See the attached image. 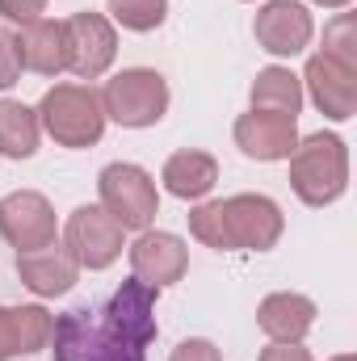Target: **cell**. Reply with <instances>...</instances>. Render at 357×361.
<instances>
[{"instance_id": "cell-1", "label": "cell", "mask_w": 357, "mask_h": 361, "mask_svg": "<svg viewBox=\"0 0 357 361\" xmlns=\"http://www.w3.org/2000/svg\"><path fill=\"white\" fill-rule=\"evenodd\" d=\"M282 231V206L265 193H231L189 210V235L214 252H269Z\"/></svg>"}, {"instance_id": "cell-2", "label": "cell", "mask_w": 357, "mask_h": 361, "mask_svg": "<svg viewBox=\"0 0 357 361\" xmlns=\"http://www.w3.org/2000/svg\"><path fill=\"white\" fill-rule=\"evenodd\" d=\"M290 189L303 206L324 210L345 197L349 189V147L332 130H315L294 143L290 152Z\"/></svg>"}, {"instance_id": "cell-3", "label": "cell", "mask_w": 357, "mask_h": 361, "mask_svg": "<svg viewBox=\"0 0 357 361\" xmlns=\"http://www.w3.org/2000/svg\"><path fill=\"white\" fill-rule=\"evenodd\" d=\"M34 114H38V126L68 152L97 147L105 135V122H109L101 109V92L85 80H68V85L47 89Z\"/></svg>"}, {"instance_id": "cell-4", "label": "cell", "mask_w": 357, "mask_h": 361, "mask_svg": "<svg viewBox=\"0 0 357 361\" xmlns=\"http://www.w3.org/2000/svg\"><path fill=\"white\" fill-rule=\"evenodd\" d=\"M101 109L126 130H147L169 114V80L156 68H122L101 89Z\"/></svg>"}, {"instance_id": "cell-5", "label": "cell", "mask_w": 357, "mask_h": 361, "mask_svg": "<svg viewBox=\"0 0 357 361\" xmlns=\"http://www.w3.org/2000/svg\"><path fill=\"white\" fill-rule=\"evenodd\" d=\"M97 193H101V210L122 227V231H147L160 214V193H156V180L147 169L131 164V160H118V164H105L101 177H97Z\"/></svg>"}, {"instance_id": "cell-6", "label": "cell", "mask_w": 357, "mask_h": 361, "mask_svg": "<svg viewBox=\"0 0 357 361\" xmlns=\"http://www.w3.org/2000/svg\"><path fill=\"white\" fill-rule=\"evenodd\" d=\"M122 235L126 231L101 206H76L68 214V223H63V248H68V257L89 273L109 269L122 257V248H126Z\"/></svg>"}, {"instance_id": "cell-7", "label": "cell", "mask_w": 357, "mask_h": 361, "mask_svg": "<svg viewBox=\"0 0 357 361\" xmlns=\"http://www.w3.org/2000/svg\"><path fill=\"white\" fill-rule=\"evenodd\" d=\"M0 235H4V244L17 248V252H38V248L59 244L55 206H51L42 193H34V189L4 193V197H0Z\"/></svg>"}, {"instance_id": "cell-8", "label": "cell", "mask_w": 357, "mask_h": 361, "mask_svg": "<svg viewBox=\"0 0 357 361\" xmlns=\"http://www.w3.org/2000/svg\"><path fill=\"white\" fill-rule=\"evenodd\" d=\"M68 72L76 80H101L118 55V30L105 13H72L68 21Z\"/></svg>"}, {"instance_id": "cell-9", "label": "cell", "mask_w": 357, "mask_h": 361, "mask_svg": "<svg viewBox=\"0 0 357 361\" xmlns=\"http://www.w3.org/2000/svg\"><path fill=\"white\" fill-rule=\"evenodd\" d=\"M156 298H160V290L147 286V281H139L131 273L109 294V302L97 311V324L105 332H118V336H126V341H135V345L147 349L156 341V332H160V324H156Z\"/></svg>"}, {"instance_id": "cell-10", "label": "cell", "mask_w": 357, "mask_h": 361, "mask_svg": "<svg viewBox=\"0 0 357 361\" xmlns=\"http://www.w3.org/2000/svg\"><path fill=\"white\" fill-rule=\"evenodd\" d=\"M253 34H257V47L269 51L273 59H294L311 47L315 21H311L307 4H298V0H265L257 8Z\"/></svg>"}, {"instance_id": "cell-11", "label": "cell", "mask_w": 357, "mask_h": 361, "mask_svg": "<svg viewBox=\"0 0 357 361\" xmlns=\"http://www.w3.org/2000/svg\"><path fill=\"white\" fill-rule=\"evenodd\" d=\"M231 135H236V147L248 160L277 164V160H290V152L298 143V118H286V114H273V109H248V114L236 118Z\"/></svg>"}, {"instance_id": "cell-12", "label": "cell", "mask_w": 357, "mask_h": 361, "mask_svg": "<svg viewBox=\"0 0 357 361\" xmlns=\"http://www.w3.org/2000/svg\"><path fill=\"white\" fill-rule=\"evenodd\" d=\"M303 85L311 92L315 109L332 122H349L357 114V68H345L337 59H328L324 51H315L307 59V72H303Z\"/></svg>"}, {"instance_id": "cell-13", "label": "cell", "mask_w": 357, "mask_h": 361, "mask_svg": "<svg viewBox=\"0 0 357 361\" xmlns=\"http://www.w3.org/2000/svg\"><path fill=\"white\" fill-rule=\"evenodd\" d=\"M131 273L156 290L177 286L181 277L189 273V248L185 240L173 231H139V240L131 244Z\"/></svg>"}, {"instance_id": "cell-14", "label": "cell", "mask_w": 357, "mask_h": 361, "mask_svg": "<svg viewBox=\"0 0 357 361\" xmlns=\"http://www.w3.org/2000/svg\"><path fill=\"white\" fill-rule=\"evenodd\" d=\"M13 38H17L21 72H34V76H63L68 72V25L63 21L34 17Z\"/></svg>"}, {"instance_id": "cell-15", "label": "cell", "mask_w": 357, "mask_h": 361, "mask_svg": "<svg viewBox=\"0 0 357 361\" xmlns=\"http://www.w3.org/2000/svg\"><path fill=\"white\" fill-rule=\"evenodd\" d=\"M315 302L307 294H294V290H277L265 294L261 307H257V328L265 332L273 345H303V336L315 328Z\"/></svg>"}, {"instance_id": "cell-16", "label": "cell", "mask_w": 357, "mask_h": 361, "mask_svg": "<svg viewBox=\"0 0 357 361\" xmlns=\"http://www.w3.org/2000/svg\"><path fill=\"white\" fill-rule=\"evenodd\" d=\"M17 277L30 294L59 298L80 281V265L68 257L63 244H51V248H38V252H17Z\"/></svg>"}, {"instance_id": "cell-17", "label": "cell", "mask_w": 357, "mask_h": 361, "mask_svg": "<svg viewBox=\"0 0 357 361\" xmlns=\"http://www.w3.org/2000/svg\"><path fill=\"white\" fill-rule=\"evenodd\" d=\"M51 311L38 302L25 307H0V361L42 353L51 341Z\"/></svg>"}, {"instance_id": "cell-18", "label": "cell", "mask_w": 357, "mask_h": 361, "mask_svg": "<svg viewBox=\"0 0 357 361\" xmlns=\"http://www.w3.org/2000/svg\"><path fill=\"white\" fill-rule=\"evenodd\" d=\"M164 189L181 197V202H202L214 185H219V160L210 152H198V147H185V152H173L164 160Z\"/></svg>"}, {"instance_id": "cell-19", "label": "cell", "mask_w": 357, "mask_h": 361, "mask_svg": "<svg viewBox=\"0 0 357 361\" xmlns=\"http://www.w3.org/2000/svg\"><path fill=\"white\" fill-rule=\"evenodd\" d=\"M97 341V311L92 307H72L51 319V341L47 353L55 361H85Z\"/></svg>"}, {"instance_id": "cell-20", "label": "cell", "mask_w": 357, "mask_h": 361, "mask_svg": "<svg viewBox=\"0 0 357 361\" xmlns=\"http://www.w3.org/2000/svg\"><path fill=\"white\" fill-rule=\"evenodd\" d=\"M38 139H42V126H38V114L13 97H0V156L8 160H30L38 152Z\"/></svg>"}, {"instance_id": "cell-21", "label": "cell", "mask_w": 357, "mask_h": 361, "mask_svg": "<svg viewBox=\"0 0 357 361\" xmlns=\"http://www.w3.org/2000/svg\"><path fill=\"white\" fill-rule=\"evenodd\" d=\"M253 109H273V114H286V118H298V109H303V80L290 72V68H282V63H273V68H261L257 72V80H253Z\"/></svg>"}, {"instance_id": "cell-22", "label": "cell", "mask_w": 357, "mask_h": 361, "mask_svg": "<svg viewBox=\"0 0 357 361\" xmlns=\"http://www.w3.org/2000/svg\"><path fill=\"white\" fill-rule=\"evenodd\" d=\"M105 13H109L114 25H122V30H131V34H152V30L164 25L169 0H109Z\"/></svg>"}, {"instance_id": "cell-23", "label": "cell", "mask_w": 357, "mask_h": 361, "mask_svg": "<svg viewBox=\"0 0 357 361\" xmlns=\"http://www.w3.org/2000/svg\"><path fill=\"white\" fill-rule=\"evenodd\" d=\"M328 59L345 63V68H357V13H337L328 25H324V47H320Z\"/></svg>"}, {"instance_id": "cell-24", "label": "cell", "mask_w": 357, "mask_h": 361, "mask_svg": "<svg viewBox=\"0 0 357 361\" xmlns=\"http://www.w3.org/2000/svg\"><path fill=\"white\" fill-rule=\"evenodd\" d=\"M85 361H147V349L126 341V336H118V332H105L97 324V341H92V353Z\"/></svg>"}, {"instance_id": "cell-25", "label": "cell", "mask_w": 357, "mask_h": 361, "mask_svg": "<svg viewBox=\"0 0 357 361\" xmlns=\"http://www.w3.org/2000/svg\"><path fill=\"white\" fill-rule=\"evenodd\" d=\"M21 80V59H17V38L8 25H0V92H8Z\"/></svg>"}, {"instance_id": "cell-26", "label": "cell", "mask_w": 357, "mask_h": 361, "mask_svg": "<svg viewBox=\"0 0 357 361\" xmlns=\"http://www.w3.org/2000/svg\"><path fill=\"white\" fill-rule=\"evenodd\" d=\"M169 361H223V353H219L214 341H206V336H189V341H181L177 349H173V357Z\"/></svg>"}, {"instance_id": "cell-27", "label": "cell", "mask_w": 357, "mask_h": 361, "mask_svg": "<svg viewBox=\"0 0 357 361\" xmlns=\"http://www.w3.org/2000/svg\"><path fill=\"white\" fill-rule=\"evenodd\" d=\"M42 13H47V0H0V17L13 21V25H25Z\"/></svg>"}, {"instance_id": "cell-28", "label": "cell", "mask_w": 357, "mask_h": 361, "mask_svg": "<svg viewBox=\"0 0 357 361\" xmlns=\"http://www.w3.org/2000/svg\"><path fill=\"white\" fill-rule=\"evenodd\" d=\"M257 361H315V357L303 345H269V349H261Z\"/></svg>"}, {"instance_id": "cell-29", "label": "cell", "mask_w": 357, "mask_h": 361, "mask_svg": "<svg viewBox=\"0 0 357 361\" xmlns=\"http://www.w3.org/2000/svg\"><path fill=\"white\" fill-rule=\"evenodd\" d=\"M311 4H320V8H337V13H341V8H349L353 0H311Z\"/></svg>"}, {"instance_id": "cell-30", "label": "cell", "mask_w": 357, "mask_h": 361, "mask_svg": "<svg viewBox=\"0 0 357 361\" xmlns=\"http://www.w3.org/2000/svg\"><path fill=\"white\" fill-rule=\"evenodd\" d=\"M332 361H357L353 353H341V357H332Z\"/></svg>"}]
</instances>
